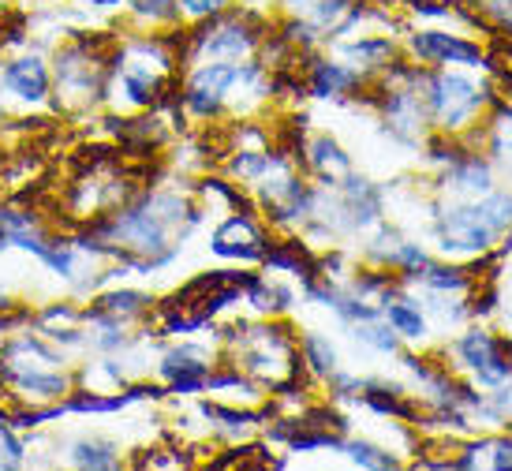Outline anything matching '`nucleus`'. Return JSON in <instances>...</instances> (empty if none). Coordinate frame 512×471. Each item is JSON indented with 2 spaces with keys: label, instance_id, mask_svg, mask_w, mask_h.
<instances>
[{
  "label": "nucleus",
  "instance_id": "obj_14",
  "mask_svg": "<svg viewBox=\"0 0 512 471\" xmlns=\"http://www.w3.org/2000/svg\"><path fill=\"white\" fill-rule=\"evenodd\" d=\"M352 60H385L389 53H393V45L385 42V38H378V42H359V45H348L344 49Z\"/></svg>",
  "mask_w": 512,
  "mask_h": 471
},
{
  "label": "nucleus",
  "instance_id": "obj_11",
  "mask_svg": "<svg viewBox=\"0 0 512 471\" xmlns=\"http://www.w3.org/2000/svg\"><path fill=\"white\" fill-rule=\"evenodd\" d=\"M75 460L79 464H90V468H113L116 457H113V445H75Z\"/></svg>",
  "mask_w": 512,
  "mask_h": 471
},
{
  "label": "nucleus",
  "instance_id": "obj_9",
  "mask_svg": "<svg viewBox=\"0 0 512 471\" xmlns=\"http://www.w3.org/2000/svg\"><path fill=\"white\" fill-rule=\"evenodd\" d=\"M311 161L318 165V169H337V172H348V157L341 154V146L333 143V139H318V143L311 146Z\"/></svg>",
  "mask_w": 512,
  "mask_h": 471
},
{
  "label": "nucleus",
  "instance_id": "obj_4",
  "mask_svg": "<svg viewBox=\"0 0 512 471\" xmlns=\"http://www.w3.org/2000/svg\"><path fill=\"white\" fill-rule=\"evenodd\" d=\"M214 251L225 258H243V262H251V258H266L270 247H266V236L255 229V221H251L247 214H240L217 229Z\"/></svg>",
  "mask_w": 512,
  "mask_h": 471
},
{
  "label": "nucleus",
  "instance_id": "obj_1",
  "mask_svg": "<svg viewBox=\"0 0 512 471\" xmlns=\"http://www.w3.org/2000/svg\"><path fill=\"white\" fill-rule=\"evenodd\" d=\"M427 101H430V109H434L438 128L456 131V128H464L471 116L494 98H490L486 90H479L471 79H464V75H434L427 90Z\"/></svg>",
  "mask_w": 512,
  "mask_h": 471
},
{
  "label": "nucleus",
  "instance_id": "obj_13",
  "mask_svg": "<svg viewBox=\"0 0 512 471\" xmlns=\"http://www.w3.org/2000/svg\"><path fill=\"white\" fill-rule=\"evenodd\" d=\"M146 303L150 300H146L143 292H113V296H105V300H101V307L120 311V314H135V311H143Z\"/></svg>",
  "mask_w": 512,
  "mask_h": 471
},
{
  "label": "nucleus",
  "instance_id": "obj_17",
  "mask_svg": "<svg viewBox=\"0 0 512 471\" xmlns=\"http://www.w3.org/2000/svg\"><path fill=\"white\" fill-rule=\"evenodd\" d=\"M180 4H184L191 15H214V12H221L225 0H180Z\"/></svg>",
  "mask_w": 512,
  "mask_h": 471
},
{
  "label": "nucleus",
  "instance_id": "obj_10",
  "mask_svg": "<svg viewBox=\"0 0 512 471\" xmlns=\"http://www.w3.org/2000/svg\"><path fill=\"white\" fill-rule=\"evenodd\" d=\"M348 453H352V460L363 464V468H397V460L389 457V453H382V449H374V445H367V442H352Z\"/></svg>",
  "mask_w": 512,
  "mask_h": 471
},
{
  "label": "nucleus",
  "instance_id": "obj_15",
  "mask_svg": "<svg viewBox=\"0 0 512 471\" xmlns=\"http://www.w3.org/2000/svg\"><path fill=\"white\" fill-rule=\"evenodd\" d=\"M356 337H363V341L374 344V348H382V352H393V348H397V341H393V333H389V329H378V326H363V329H356Z\"/></svg>",
  "mask_w": 512,
  "mask_h": 471
},
{
  "label": "nucleus",
  "instance_id": "obj_5",
  "mask_svg": "<svg viewBox=\"0 0 512 471\" xmlns=\"http://www.w3.org/2000/svg\"><path fill=\"white\" fill-rule=\"evenodd\" d=\"M4 86L12 90L15 98L42 101L45 90H49V72H45V64L38 57L15 60V64H8V68H4Z\"/></svg>",
  "mask_w": 512,
  "mask_h": 471
},
{
  "label": "nucleus",
  "instance_id": "obj_18",
  "mask_svg": "<svg viewBox=\"0 0 512 471\" xmlns=\"http://www.w3.org/2000/svg\"><path fill=\"white\" fill-rule=\"evenodd\" d=\"M288 4H307V0H288Z\"/></svg>",
  "mask_w": 512,
  "mask_h": 471
},
{
  "label": "nucleus",
  "instance_id": "obj_3",
  "mask_svg": "<svg viewBox=\"0 0 512 471\" xmlns=\"http://www.w3.org/2000/svg\"><path fill=\"white\" fill-rule=\"evenodd\" d=\"M412 49H415V57L430 60V64H471V68L486 64V53L479 45L464 42V38H453V34H441V30L415 34Z\"/></svg>",
  "mask_w": 512,
  "mask_h": 471
},
{
  "label": "nucleus",
  "instance_id": "obj_8",
  "mask_svg": "<svg viewBox=\"0 0 512 471\" xmlns=\"http://www.w3.org/2000/svg\"><path fill=\"white\" fill-rule=\"evenodd\" d=\"M303 352H307V363H311L314 371L329 374L333 371V363H337V352H333V344L326 337H318V333H307L303 337Z\"/></svg>",
  "mask_w": 512,
  "mask_h": 471
},
{
  "label": "nucleus",
  "instance_id": "obj_6",
  "mask_svg": "<svg viewBox=\"0 0 512 471\" xmlns=\"http://www.w3.org/2000/svg\"><path fill=\"white\" fill-rule=\"evenodd\" d=\"M352 83H356V75L337 68V64H314L311 90L318 94V98H337V94H344Z\"/></svg>",
  "mask_w": 512,
  "mask_h": 471
},
{
  "label": "nucleus",
  "instance_id": "obj_16",
  "mask_svg": "<svg viewBox=\"0 0 512 471\" xmlns=\"http://www.w3.org/2000/svg\"><path fill=\"white\" fill-rule=\"evenodd\" d=\"M494 419H498V423H509L512 419V386H505L498 397H494Z\"/></svg>",
  "mask_w": 512,
  "mask_h": 471
},
{
  "label": "nucleus",
  "instance_id": "obj_7",
  "mask_svg": "<svg viewBox=\"0 0 512 471\" xmlns=\"http://www.w3.org/2000/svg\"><path fill=\"white\" fill-rule=\"evenodd\" d=\"M385 318H389V326L404 333V337H423L427 333V322L419 318V311H412L408 303H385Z\"/></svg>",
  "mask_w": 512,
  "mask_h": 471
},
{
  "label": "nucleus",
  "instance_id": "obj_12",
  "mask_svg": "<svg viewBox=\"0 0 512 471\" xmlns=\"http://www.w3.org/2000/svg\"><path fill=\"white\" fill-rule=\"evenodd\" d=\"M19 386L38 393V397H60L64 393V378H42V374H19Z\"/></svg>",
  "mask_w": 512,
  "mask_h": 471
},
{
  "label": "nucleus",
  "instance_id": "obj_2",
  "mask_svg": "<svg viewBox=\"0 0 512 471\" xmlns=\"http://www.w3.org/2000/svg\"><path fill=\"white\" fill-rule=\"evenodd\" d=\"M438 236L445 251H486L494 243V236H498V225L490 221L483 202H475V206H453V210L441 214Z\"/></svg>",
  "mask_w": 512,
  "mask_h": 471
}]
</instances>
